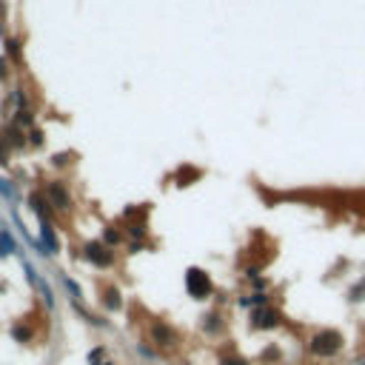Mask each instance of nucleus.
<instances>
[{
    "instance_id": "f257e3e1",
    "label": "nucleus",
    "mask_w": 365,
    "mask_h": 365,
    "mask_svg": "<svg viewBox=\"0 0 365 365\" xmlns=\"http://www.w3.org/2000/svg\"><path fill=\"white\" fill-rule=\"evenodd\" d=\"M343 348V336L336 334V331H322L311 340V351H314L317 357H331L336 351Z\"/></svg>"
},
{
    "instance_id": "f03ea898",
    "label": "nucleus",
    "mask_w": 365,
    "mask_h": 365,
    "mask_svg": "<svg viewBox=\"0 0 365 365\" xmlns=\"http://www.w3.org/2000/svg\"><path fill=\"white\" fill-rule=\"evenodd\" d=\"M186 288H188V294L197 297V300H203V297L211 294V283H208V277L203 271H197V268H191V271L186 274Z\"/></svg>"
},
{
    "instance_id": "7ed1b4c3",
    "label": "nucleus",
    "mask_w": 365,
    "mask_h": 365,
    "mask_svg": "<svg viewBox=\"0 0 365 365\" xmlns=\"http://www.w3.org/2000/svg\"><path fill=\"white\" fill-rule=\"evenodd\" d=\"M86 257L92 260L94 265H108L111 263V251H108L106 245H100V243H92L86 248Z\"/></svg>"
},
{
    "instance_id": "20e7f679",
    "label": "nucleus",
    "mask_w": 365,
    "mask_h": 365,
    "mask_svg": "<svg viewBox=\"0 0 365 365\" xmlns=\"http://www.w3.org/2000/svg\"><path fill=\"white\" fill-rule=\"evenodd\" d=\"M49 197L54 203V208H69V194H66V188L60 183H51L49 186Z\"/></svg>"
},
{
    "instance_id": "39448f33",
    "label": "nucleus",
    "mask_w": 365,
    "mask_h": 365,
    "mask_svg": "<svg viewBox=\"0 0 365 365\" xmlns=\"http://www.w3.org/2000/svg\"><path fill=\"white\" fill-rule=\"evenodd\" d=\"M151 336H154L160 345H169V343H172V331L163 328V325H154V328H151Z\"/></svg>"
},
{
    "instance_id": "423d86ee",
    "label": "nucleus",
    "mask_w": 365,
    "mask_h": 365,
    "mask_svg": "<svg viewBox=\"0 0 365 365\" xmlns=\"http://www.w3.org/2000/svg\"><path fill=\"white\" fill-rule=\"evenodd\" d=\"M257 325H263V328H271V325H277V314H274V311H260L257 314Z\"/></svg>"
},
{
    "instance_id": "0eeeda50",
    "label": "nucleus",
    "mask_w": 365,
    "mask_h": 365,
    "mask_svg": "<svg viewBox=\"0 0 365 365\" xmlns=\"http://www.w3.org/2000/svg\"><path fill=\"white\" fill-rule=\"evenodd\" d=\"M9 251H15V240L9 234H0V254H9Z\"/></svg>"
},
{
    "instance_id": "6e6552de",
    "label": "nucleus",
    "mask_w": 365,
    "mask_h": 365,
    "mask_svg": "<svg viewBox=\"0 0 365 365\" xmlns=\"http://www.w3.org/2000/svg\"><path fill=\"white\" fill-rule=\"evenodd\" d=\"M6 54H12V58H20V46H17V40H9V43H6Z\"/></svg>"
},
{
    "instance_id": "1a4fd4ad",
    "label": "nucleus",
    "mask_w": 365,
    "mask_h": 365,
    "mask_svg": "<svg viewBox=\"0 0 365 365\" xmlns=\"http://www.w3.org/2000/svg\"><path fill=\"white\" fill-rule=\"evenodd\" d=\"M32 143H35V146L43 143V131H32Z\"/></svg>"
},
{
    "instance_id": "9d476101",
    "label": "nucleus",
    "mask_w": 365,
    "mask_h": 365,
    "mask_svg": "<svg viewBox=\"0 0 365 365\" xmlns=\"http://www.w3.org/2000/svg\"><path fill=\"white\" fill-rule=\"evenodd\" d=\"M15 336H17V340H29V331H26V328H15Z\"/></svg>"
},
{
    "instance_id": "9b49d317",
    "label": "nucleus",
    "mask_w": 365,
    "mask_h": 365,
    "mask_svg": "<svg viewBox=\"0 0 365 365\" xmlns=\"http://www.w3.org/2000/svg\"><path fill=\"white\" fill-rule=\"evenodd\" d=\"M3 74H6V69H3V60H0V77H3Z\"/></svg>"
},
{
    "instance_id": "f8f14e48",
    "label": "nucleus",
    "mask_w": 365,
    "mask_h": 365,
    "mask_svg": "<svg viewBox=\"0 0 365 365\" xmlns=\"http://www.w3.org/2000/svg\"><path fill=\"white\" fill-rule=\"evenodd\" d=\"M226 365H243V362H226Z\"/></svg>"
},
{
    "instance_id": "ddd939ff",
    "label": "nucleus",
    "mask_w": 365,
    "mask_h": 365,
    "mask_svg": "<svg viewBox=\"0 0 365 365\" xmlns=\"http://www.w3.org/2000/svg\"><path fill=\"white\" fill-rule=\"evenodd\" d=\"M359 365H365V362H359Z\"/></svg>"
}]
</instances>
